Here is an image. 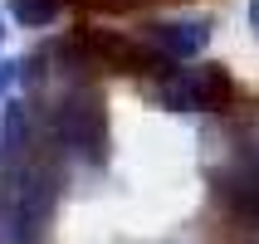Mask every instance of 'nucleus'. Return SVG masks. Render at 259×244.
<instances>
[{"mask_svg":"<svg viewBox=\"0 0 259 244\" xmlns=\"http://www.w3.org/2000/svg\"><path fill=\"white\" fill-rule=\"evenodd\" d=\"M215 73H201V69H176L166 83H161V103L176 108V113H201L215 103Z\"/></svg>","mask_w":259,"mask_h":244,"instance_id":"f257e3e1","label":"nucleus"},{"mask_svg":"<svg viewBox=\"0 0 259 244\" xmlns=\"http://www.w3.org/2000/svg\"><path fill=\"white\" fill-rule=\"evenodd\" d=\"M152 39L171 59H196L210 44V29H205V20H166V25H152Z\"/></svg>","mask_w":259,"mask_h":244,"instance_id":"f03ea898","label":"nucleus"},{"mask_svg":"<svg viewBox=\"0 0 259 244\" xmlns=\"http://www.w3.org/2000/svg\"><path fill=\"white\" fill-rule=\"evenodd\" d=\"M10 15L20 20V25L39 29V25H49V20L59 15V0H10Z\"/></svg>","mask_w":259,"mask_h":244,"instance_id":"7ed1b4c3","label":"nucleus"},{"mask_svg":"<svg viewBox=\"0 0 259 244\" xmlns=\"http://www.w3.org/2000/svg\"><path fill=\"white\" fill-rule=\"evenodd\" d=\"M20 142H25V108H15V103H10L5 127H0V147H5V152H15Z\"/></svg>","mask_w":259,"mask_h":244,"instance_id":"20e7f679","label":"nucleus"},{"mask_svg":"<svg viewBox=\"0 0 259 244\" xmlns=\"http://www.w3.org/2000/svg\"><path fill=\"white\" fill-rule=\"evenodd\" d=\"M249 29L259 34V0H249Z\"/></svg>","mask_w":259,"mask_h":244,"instance_id":"39448f33","label":"nucleus"}]
</instances>
